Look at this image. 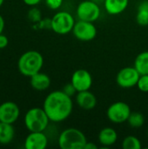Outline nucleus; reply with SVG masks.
Listing matches in <instances>:
<instances>
[{"label": "nucleus", "instance_id": "1", "mask_svg": "<svg viewBox=\"0 0 148 149\" xmlns=\"http://www.w3.org/2000/svg\"><path fill=\"white\" fill-rule=\"evenodd\" d=\"M43 108L50 120L59 123L68 119L73 111V101L63 90L51 92L44 99Z\"/></svg>", "mask_w": 148, "mask_h": 149}, {"label": "nucleus", "instance_id": "2", "mask_svg": "<svg viewBox=\"0 0 148 149\" xmlns=\"http://www.w3.org/2000/svg\"><path fill=\"white\" fill-rule=\"evenodd\" d=\"M43 65L44 58L42 54L34 50L24 52L17 60V69L19 72L29 78L41 72Z\"/></svg>", "mask_w": 148, "mask_h": 149}, {"label": "nucleus", "instance_id": "3", "mask_svg": "<svg viewBox=\"0 0 148 149\" xmlns=\"http://www.w3.org/2000/svg\"><path fill=\"white\" fill-rule=\"evenodd\" d=\"M86 142L85 134L75 127L65 128L58 138V144L61 149H84Z\"/></svg>", "mask_w": 148, "mask_h": 149}, {"label": "nucleus", "instance_id": "4", "mask_svg": "<svg viewBox=\"0 0 148 149\" xmlns=\"http://www.w3.org/2000/svg\"><path fill=\"white\" fill-rule=\"evenodd\" d=\"M24 122L29 132H44L51 120L43 107H32L24 114Z\"/></svg>", "mask_w": 148, "mask_h": 149}, {"label": "nucleus", "instance_id": "5", "mask_svg": "<svg viewBox=\"0 0 148 149\" xmlns=\"http://www.w3.org/2000/svg\"><path fill=\"white\" fill-rule=\"evenodd\" d=\"M75 23V18L70 12L60 10L51 17V29L58 35H66L72 31Z\"/></svg>", "mask_w": 148, "mask_h": 149}, {"label": "nucleus", "instance_id": "6", "mask_svg": "<svg viewBox=\"0 0 148 149\" xmlns=\"http://www.w3.org/2000/svg\"><path fill=\"white\" fill-rule=\"evenodd\" d=\"M101 14V9L98 3L92 0H84L80 2L76 9V15L79 20L94 23Z\"/></svg>", "mask_w": 148, "mask_h": 149}, {"label": "nucleus", "instance_id": "7", "mask_svg": "<svg viewBox=\"0 0 148 149\" xmlns=\"http://www.w3.org/2000/svg\"><path fill=\"white\" fill-rule=\"evenodd\" d=\"M131 113L128 104L124 101H116L108 107L106 117L113 124H123L127 121Z\"/></svg>", "mask_w": 148, "mask_h": 149}, {"label": "nucleus", "instance_id": "8", "mask_svg": "<svg viewBox=\"0 0 148 149\" xmlns=\"http://www.w3.org/2000/svg\"><path fill=\"white\" fill-rule=\"evenodd\" d=\"M72 32L78 40L89 42L96 38L98 31L92 22L79 19L76 21Z\"/></svg>", "mask_w": 148, "mask_h": 149}, {"label": "nucleus", "instance_id": "9", "mask_svg": "<svg viewBox=\"0 0 148 149\" xmlns=\"http://www.w3.org/2000/svg\"><path fill=\"white\" fill-rule=\"evenodd\" d=\"M140 72L134 66H126L120 70L116 76L117 85L124 89L133 88L137 86L140 79Z\"/></svg>", "mask_w": 148, "mask_h": 149}, {"label": "nucleus", "instance_id": "10", "mask_svg": "<svg viewBox=\"0 0 148 149\" xmlns=\"http://www.w3.org/2000/svg\"><path fill=\"white\" fill-rule=\"evenodd\" d=\"M71 83L78 92L87 91L90 90L92 86V76L91 72L85 69H78L72 75Z\"/></svg>", "mask_w": 148, "mask_h": 149}, {"label": "nucleus", "instance_id": "11", "mask_svg": "<svg viewBox=\"0 0 148 149\" xmlns=\"http://www.w3.org/2000/svg\"><path fill=\"white\" fill-rule=\"evenodd\" d=\"M20 116V109L13 101H4L0 105V121L14 124Z\"/></svg>", "mask_w": 148, "mask_h": 149}, {"label": "nucleus", "instance_id": "12", "mask_svg": "<svg viewBox=\"0 0 148 149\" xmlns=\"http://www.w3.org/2000/svg\"><path fill=\"white\" fill-rule=\"evenodd\" d=\"M48 146V138L44 132H30L24 140L26 149H44Z\"/></svg>", "mask_w": 148, "mask_h": 149}, {"label": "nucleus", "instance_id": "13", "mask_svg": "<svg viewBox=\"0 0 148 149\" xmlns=\"http://www.w3.org/2000/svg\"><path fill=\"white\" fill-rule=\"evenodd\" d=\"M75 101L81 109L85 111L92 110L97 106V98L90 90L78 92L75 95Z\"/></svg>", "mask_w": 148, "mask_h": 149}, {"label": "nucleus", "instance_id": "14", "mask_svg": "<svg viewBox=\"0 0 148 149\" xmlns=\"http://www.w3.org/2000/svg\"><path fill=\"white\" fill-rule=\"evenodd\" d=\"M98 141L103 148H110L118 141V134L115 129L111 127L102 128L98 134Z\"/></svg>", "mask_w": 148, "mask_h": 149}, {"label": "nucleus", "instance_id": "15", "mask_svg": "<svg viewBox=\"0 0 148 149\" xmlns=\"http://www.w3.org/2000/svg\"><path fill=\"white\" fill-rule=\"evenodd\" d=\"M129 0H105L104 7L106 11L112 16L123 13L128 7Z\"/></svg>", "mask_w": 148, "mask_h": 149}, {"label": "nucleus", "instance_id": "16", "mask_svg": "<svg viewBox=\"0 0 148 149\" xmlns=\"http://www.w3.org/2000/svg\"><path fill=\"white\" fill-rule=\"evenodd\" d=\"M51 78L44 73V72H38L31 77H30V84L31 86L36 91H45L51 86Z\"/></svg>", "mask_w": 148, "mask_h": 149}, {"label": "nucleus", "instance_id": "17", "mask_svg": "<svg viewBox=\"0 0 148 149\" xmlns=\"http://www.w3.org/2000/svg\"><path fill=\"white\" fill-rule=\"evenodd\" d=\"M15 137V128L13 124L0 121V144L8 145L12 142Z\"/></svg>", "mask_w": 148, "mask_h": 149}, {"label": "nucleus", "instance_id": "18", "mask_svg": "<svg viewBox=\"0 0 148 149\" xmlns=\"http://www.w3.org/2000/svg\"><path fill=\"white\" fill-rule=\"evenodd\" d=\"M136 22L140 26L148 25V0L141 1L137 8Z\"/></svg>", "mask_w": 148, "mask_h": 149}, {"label": "nucleus", "instance_id": "19", "mask_svg": "<svg viewBox=\"0 0 148 149\" xmlns=\"http://www.w3.org/2000/svg\"><path fill=\"white\" fill-rule=\"evenodd\" d=\"M133 66L140 74H148V51L141 52L134 59Z\"/></svg>", "mask_w": 148, "mask_h": 149}, {"label": "nucleus", "instance_id": "20", "mask_svg": "<svg viewBox=\"0 0 148 149\" xmlns=\"http://www.w3.org/2000/svg\"><path fill=\"white\" fill-rule=\"evenodd\" d=\"M127 123L132 128H140L145 123V118L140 112H132L127 120Z\"/></svg>", "mask_w": 148, "mask_h": 149}, {"label": "nucleus", "instance_id": "21", "mask_svg": "<svg viewBox=\"0 0 148 149\" xmlns=\"http://www.w3.org/2000/svg\"><path fill=\"white\" fill-rule=\"evenodd\" d=\"M121 146L123 149H140L142 148L140 141L133 135L125 137Z\"/></svg>", "mask_w": 148, "mask_h": 149}, {"label": "nucleus", "instance_id": "22", "mask_svg": "<svg viewBox=\"0 0 148 149\" xmlns=\"http://www.w3.org/2000/svg\"><path fill=\"white\" fill-rule=\"evenodd\" d=\"M28 18L31 22L38 24L42 20V13L39 10V9L36 8L35 6L32 7L29 11H28Z\"/></svg>", "mask_w": 148, "mask_h": 149}, {"label": "nucleus", "instance_id": "23", "mask_svg": "<svg viewBox=\"0 0 148 149\" xmlns=\"http://www.w3.org/2000/svg\"><path fill=\"white\" fill-rule=\"evenodd\" d=\"M138 89L142 93H148V74H141L138 80Z\"/></svg>", "mask_w": 148, "mask_h": 149}, {"label": "nucleus", "instance_id": "24", "mask_svg": "<svg viewBox=\"0 0 148 149\" xmlns=\"http://www.w3.org/2000/svg\"><path fill=\"white\" fill-rule=\"evenodd\" d=\"M64 0H45L46 6L53 10H58L63 5Z\"/></svg>", "mask_w": 148, "mask_h": 149}, {"label": "nucleus", "instance_id": "25", "mask_svg": "<svg viewBox=\"0 0 148 149\" xmlns=\"http://www.w3.org/2000/svg\"><path fill=\"white\" fill-rule=\"evenodd\" d=\"M62 90H63V92L65 93H66L70 97L75 96L77 94V93H78V91L76 90V88L74 87V86L71 82L70 83H67L66 85H65Z\"/></svg>", "mask_w": 148, "mask_h": 149}, {"label": "nucleus", "instance_id": "26", "mask_svg": "<svg viewBox=\"0 0 148 149\" xmlns=\"http://www.w3.org/2000/svg\"><path fill=\"white\" fill-rule=\"evenodd\" d=\"M8 44H9L8 38L3 33L0 34V49H4L5 47H7Z\"/></svg>", "mask_w": 148, "mask_h": 149}, {"label": "nucleus", "instance_id": "27", "mask_svg": "<svg viewBox=\"0 0 148 149\" xmlns=\"http://www.w3.org/2000/svg\"><path fill=\"white\" fill-rule=\"evenodd\" d=\"M42 0H23V2L28 5V6H31V7H34V6H37L38 4H39L41 3Z\"/></svg>", "mask_w": 148, "mask_h": 149}, {"label": "nucleus", "instance_id": "28", "mask_svg": "<svg viewBox=\"0 0 148 149\" xmlns=\"http://www.w3.org/2000/svg\"><path fill=\"white\" fill-rule=\"evenodd\" d=\"M98 148H99V147H98L96 144H94L93 142H89V141H87L84 149H98Z\"/></svg>", "mask_w": 148, "mask_h": 149}, {"label": "nucleus", "instance_id": "29", "mask_svg": "<svg viewBox=\"0 0 148 149\" xmlns=\"http://www.w3.org/2000/svg\"><path fill=\"white\" fill-rule=\"evenodd\" d=\"M4 26H5L4 18H3V16L0 14V34L3 33V30H4Z\"/></svg>", "mask_w": 148, "mask_h": 149}, {"label": "nucleus", "instance_id": "30", "mask_svg": "<svg viewBox=\"0 0 148 149\" xmlns=\"http://www.w3.org/2000/svg\"><path fill=\"white\" fill-rule=\"evenodd\" d=\"M92 1H93V2H95V3H98L99 4L100 3H104L105 0H92Z\"/></svg>", "mask_w": 148, "mask_h": 149}, {"label": "nucleus", "instance_id": "31", "mask_svg": "<svg viewBox=\"0 0 148 149\" xmlns=\"http://www.w3.org/2000/svg\"><path fill=\"white\" fill-rule=\"evenodd\" d=\"M3 3H4V0H0V8H1V6L3 4Z\"/></svg>", "mask_w": 148, "mask_h": 149}, {"label": "nucleus", "instance_id": "32", "mask_svg": "<svg viewBox=\"0 0 148 149\" xmlns=\"http://www.w3.org/2000/svg\"><path fill=\"white\" fill-rule=\"evenodd\" d=\"M147 138H148V128H147Z\"/></svg>", "mask_w": 148, "mask_h": 149}]
</instances>
